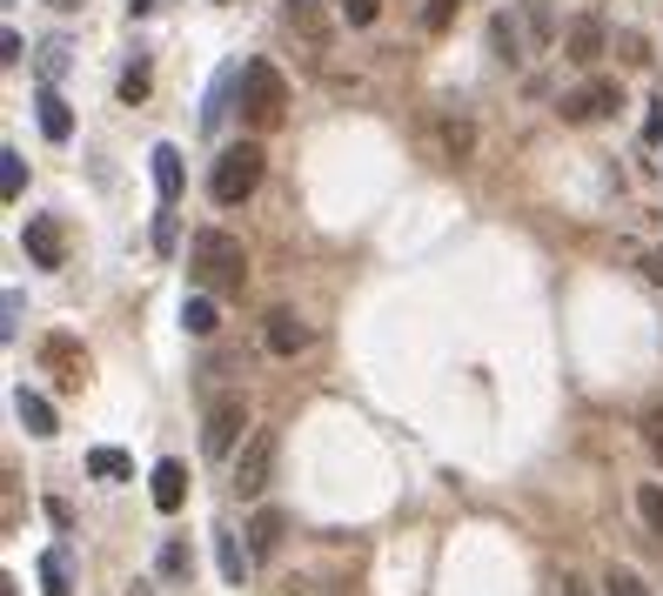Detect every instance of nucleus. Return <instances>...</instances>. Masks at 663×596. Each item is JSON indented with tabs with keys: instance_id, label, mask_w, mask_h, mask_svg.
<instances>
[{
	"instance_id": "58836bf2",
	"label": "nucleus",
	"mask_w": 663,
	"mask_h": 596,
	"mask_svg": "<svg viewBox=\"0 0 663 596\" xmlns=\"http://www.w3.org/2000/svg\"><path fill=\"white\" fill-rule=\"evenodd\" d=\"M0 596H21V583H14V576H0Z\"/></svg>"
},
{
	"instance_id": "b1692460",
	"label": "nucleus",
	"mask_w": 663,
	"mask_h": 596,
	"mask_svg": "<svg viewBox=\"0 0 663 596\" xmlns=\"http://www.w3.org/2000/svg\"><path fill=\"white\" fill-rule=\"evenodd\" d=\"M637 517H643L650 537L663 543V483H643V489H637Z\"/></svg>"
},
{
	"instance_id": "a211bd4d",
	"label": "nucleus",
	"mask_w": 663,
	"mask_h": 596,
	"mask_svg": "<svg viewBox=\"0 0 663 596\" xmlns=\"http://www.w3.org/2000/svg\"><path fill=\"white\" fill-rule=\"evenodd\" d=\"M436 148H443V161H463L476 148V128L469 121H436Z\"/></svg>"
},
{
	"instance_id": "f704fd0d",
	"label": "nucleus",
	"mask_w": 663,
	"mask_h": 596,
	"mask_svg": "<svg viewBox=\"0 0 663 596\" xmlns=\"http://www.w3.org/2000/svg\"><path fill=\"white\" fill-rule=\"evenodd\" d=\"M643 275H650V282L663 289V248H650V254H643Z\"/></svg>"
},
{
	"instance_id": "c756f323",
	"label": "nucleus",
	"mask_w": 663,
	"mask_h": 596,
	"mask_svg": "<svg viewBox=\"0 0 663 596\" xmlns=\"http://www.w3.org/2000/svg\"><path fill=\"white\" fill-rule=\"evenodd\" d=\"M376 14H382V0H343V21L349 28H369Z\"/></svg>"
},
{
	"instance_id": "bb28decb",
	"label": "nucleus",
	"mask_w": 663,
	"mask_h": 596,
	"mask_svg": "<svg viewBox=\"0 0 663 596\" xmlns=\"http://www.w3.org/2000/svg\"><path fill=\"white\" fill-rule=\"evenodd\" d=\"M67 54H74L67 41H47V47H41V80H61V74H67Z\"/></svg>"
},
{
	"instance_id": "2eb2a0df",
	"label": "nucleus",
	"mask_w": 663,
	"mask_h": 596,
	"mask_svg": "<svg viewBox=\"0 0 663 596\" xmlns=\"http://www.w3.org/2000/svg\"><path fill=\"white\" fill-rule=\"evenodd\" d=\"M34 115H41V134H47V141H67V134H74V108L61 101V88H54V80L34 95Z\"/></svg>"
},
{
	"instance_id": "473e14b6",
	"label": "nucleus",
	"mask_w": 663,
	"mask_h": 596,
	"mask_svg": "<svg viewBox=\"0 0 663 596\" xmlns=\"http://www.w3.org/2000/svg\"><path fill=\"white\" fill-rule=\"evenodd\" d=\"M423 21H430V34H443V28L456 21V0H430V14H423Z\"/></svg>"
},
{
	"instance_id": "1a4fd4ad",
	"label": "nucleus",
	"mask_w": 663,
	"mask_h": 596,
	"mask_svg": "<svg viewBox=\"0 0 663 596\" xmlns=\"http://www.w3.org/2000/svg\"><path fill=\"white\" fill-rule=\"evenodd\" d=\"M21 248H28V262H34V269H61V262H67V235H61L54 215H28Z\"/></svg>"
},
{
	"instance_id": "72a5a7b5",
	"label": "nucleus",
	"mask_w": 663,
	"mask_h": 596,
	"mask_svg": "<svg viewBox=\"0 0 663 596\" xmlns=\"http://www.w3.org/2000/svg\"><path fill=\"white\" fill-rule=\"evenodd\" d=\"M21 54H28V47H21V34H14V28H8V34H0V61H8V67H14V61H21Z\"/></svg>"
},
{
	"instance_id": "7ed1b4c3",
	"label": "nucleus",
	"mask_w": 663,
	"mask_h": 596,
	"mask_svg": "<svg viewBox=\"0 0 663 596\" xmlns=\"http://www.w3.org/2000/svg\"><path fill=\"white\" fill-rule=\"evenodd\" d=\"M256 182H262V148H256V141L221 148L215 167H208V195H215V208H241L248 195H256Z\"/></svg>"
},
{
	"instance_id": "f03ea898",
	"label": "nucleus",
	"mask_w": 663,
	"mask_h": 596,
	"mask_svg": "<svg viewBox=\"0 0 663 596\" xmlns=\"http://www.w3.org/2000/svg\"><path fill=\"white\" fill-rule=\"evenodd\" d=\"M188 269H195V282H202L208 295H241V282H248V254H241V241H235L228 228H202V235H195V254H188Z\"/></svg>"
},
{
	"instance_id": "c9c22d12",
	"label": "nucleus",
	"mask_w": 663,
	"mask_h": 596,
	"mask_svg": "<svg viewBox=\"0 0 663 596\" xmlns=\"http://www.w3.org/2000/svg\"><path fill=\"white\" fill-rule=\"evenodd\" d=\"M563 596H597V589H590L584 576H563Z\"/></svg>"
},
{
	"instance_id": "dca6fc26",
	"label": "nucleus",
	"mask_w": 663,
	"mask_h": 596,
	"mask_svg": "<svg viewBox=\"0 0 663 596\" xmlns=\"http://www.w3.org/2000/svg\"><path fill=\"white\" fill-rule=\"evenodd\" d=\"M14 415L28 422V436H41V443H47V436H61L54 402H47V395H34V389H14Z\"/></svg>"
},
{
	"instance_id": "ddd939ff",
	"label": "nucleus",
	"mask_w": 663,
	"mask_h": 596,
	"mask_svg": "<svg viewBox=\"0 0 663 596\" xmlns=\"http://www.w3.org/2000/svg\"><path fill=\"white\" fill-rule=\"evenodd\" d=\"M148 496H154V509H161V517H175V509L188 502V469H182V463H154V476H148Z\"/></svg>"
},
{
	"instance_id": "9b49d317",
	"label": "nucleus",
	"mask_w": 663,
	"mask_h": 596,
	"mask_svg": "<svg viewBox=\"0 0 663 596\" xmlns=\"http://www.w3.org/2000/svg\"><path fill=\"white\" fill-rule=\"evenodd\" d=\"M148 167H154V195H161V208H175V202H182V182H188L182 148H175V141H161V148L148 154Z\"/></svg>"
},
{
	"instance_id": "0eeeda50",
	"label": "nucleus",
	"mask_w": 663,
	"mask_h": 596,
	"mask_svg": "<svg viewBox=\"0 0 663 596\" xmlns=\"http://www.w3.org/2000/svg\"><path fill=\"white\" fill-rule=\"evenodd\" d=\"M610 108H623L617 80H584L576 95H563V121H569V128H590V121H604Z\"/></svg>"
},
{
	"instance_id": "ea45409f",
	"label": "nucleus",
	"mask_w": 663,
	"mask_h": 596,
	"mask_svg": "<svg viewBox=\"0 0 663 596\" xmlns=\"http://www.w3.org/2000/svg\"><path fill=\"white\" fill-rule=\"evenodd\" d=\"M128 596H154V589H148V583H134V589H128Z\"/></svg>"
},
{
	"instance_id": "5701e85b",
	"label": "nucleus",
	"mask_w": 663,
	"mask_h": 596,
	"mask_svg": "<svg viewBox=\"0 0 663 596\" xmlns=\"http://www.w3.org/2000/svg\"><path fill=\"white\" fill-rule=\"evenodd\" d=\"M289 28H302L315 47L328 41V28H322V8H315V0H289Z\"/></svg>"
},
{
	"instance_id": "423d86ee",
	"label": "nucleus",
	"mask_w": 663,
	"mask_h": 596,
	"mask_svg": "<svg viewBox=\"0 0 663 596\" xmlns=\"http://www.w3.org/2000/svg\"><path fill=\"white\" fill-rule=\"evenodd\" d=\"M275 456H282V436L275 430H256L241 449H235V496H248L256 502L269 483H275Z\"/></svg>"
},
{
	"instance_id": "a878e982",
	"label": "nucleus",
	"mask_w": 663,
	"mask_h": 596,
	"mask_svg": "<svg viewBox=\"0 0 663 596\" xmlns=\"http://www.w3.org/2000/svg\"><path fill=\"white\" fill-rule=\"evenodd\" d=\"M121 101H128V108L148 101V61H128V74H121Z\"/></svg>"
},
{
	"instance_id": "cd10ccee",
	"label": "nucleus",
	"mask_w": 663,
	"mask_h": 596,
	"mask_svg": "<svg viewBox=\"0 0 663 596\" xmlns=\"http://www.w3.org/2000/svg\"><path fill=\"white\" fill-rule=\"evenodd\" d=\"M604 589H610V596H650V583H643L637 570H610V576H604Z\"/></svg>"
},
{
	"instance_id": "4468645a",
	"label": "nucleus",
	"mask_w": 663,
	"mask_h": 596,
	"mask_svg": "<svg viewBox=\"0 0 663 596\" xmlns=\"http://www.w3.org/2000/svg\"><path fill=\"white\" fill-rule=\"evenodd\" d=\"M215 537V563H221V583H248V570H256V550H241V537L235 530H208Z\"/></svg>"
},
{
	"instance_id": "4be33fe9",
	"label": "nucleus",
	"mask_w": 663,
	"mask_h": 596,
	"mask_svg": "<svg viewBox=\"0 0 663 596\" xmlns=\"http://www.w3.org/2000/svg\"><path fill=\"white\" fill-rule=\"evenodd\" d=\"M21 188H28V161H21L14 148H0V195L21 202Z\"/></svg>"
},
{
	"instance_id": "39448f33",
	"label": "nucleus",
	"mask_w": 663,
	"mask_h": 596,
	"mask_svg": "<svg viewBox=\"0 0 663 596\" xmlns=\"http://www.w3.org/2000/svg\"><path fill=\"white\" fill-rule=\"evenodd\" d=\"M241 430H248V402H241V389H235V395H215L208 415H202V456H215V463L235 456V449L248 443Z\"/></svg>"
},
{
	"instance_id": "412c9836",
	"label": "nucleus",
	"mask_w": 663,
	"mask_h": 596,
	"mask_svg": "<svg viewBox=\"0 0 663 596\" xmlns=\"http://www.w3.org/2000/svg\"><path fill=\"white\" fill-rule=\"evenodd\" d=\"M41 596H74V583H67V556H61V550L41 556Z\"/></svg>"
},
{
	"instance_id": "2f4dec72",
	"label": "nucleus",
	"mask_w": 663,
	"mask_h": 596,
	"mask_svg": "<svg viewBox=\"0 0 663 596\" xmlns=\"http://www.w3.org/2000/svg\"><path fill=\"white\" fill-rule=\"evenodd\" d=\"M643 141H650V148L663 141V95H650V115H643Z\"/></svg>"
},
{
	"instance_id": "20e7f679",
	"label": "nucleus",
	"mask_w": 663,
	"mask_h": 596,
	"mask_svg": "<svg viewBox=\"0 0 663 596\" xmlns=\"http://www.w3.org/2000/svg\"><path fill=\"white\" fill-rule=\"evenodd\" d=\"M241 115H248V128H282V115H289V80L275 74V61H248L241 67Z\"/></svg>"
},
{
	"instance_id": "6e6552de",
	"label": "nucleus",
	"mask_w": 663,
	"mask_h": 596,
	"mask_svg": "<svg viewBox=\"0 0 663 596\" xmlns=\"http://www.w3.org/2000/svg\"><path fill=\"white\" fill-rule=\"evenodd\" d=\"M41 369L61 389H80V382H88V349H80L74 335H47V343H41Z\"/></svg>"
},
{
	"instance_id": "7c9ffc66",
	"label": "nucleus",
	"mask_w": 663,
	"mask_h": 596,
	"mask_svg": "<svg viewBox=\"0 0 663 596\" xmlns=\"http://www.w3.org/2000/svg\"><path fill=\"white\" fill-rule=\"evenodd\" d=\"M154 248H161V254H175V208H161V215H154Z\"/></svg>"
},
{
	"instance_id": "9d476101",
	"label": "nucleus",
	"mask_w": 663,
	"mask_h": 596,
	"mask_svg": "<svg viewBox=\"0 0 663 596\" xmlns=\"http://www.w3.org/2000/svg\"><path fill=\"white\" fill-rule=\"evenodd\" d=\"M262 343H269V356H302L308 349V322L295 308H269L262 315Z\"/></svg>"
},
{
	"instance_id": "e433bc0d",
	"label": "nucleus",
	"mask_w": 663,
	"mask_h": 596,
	"mask_svg": "<svg viewBox=\"0 0 663 596\" xmlns=\"http://www.w3.org/2000/svg\"><path fill=\"white\" fill-rule=\"evenodd\" d=\"M169 0H128V14H161Z\"/></svg>"
},
{
	"instance_id": "f8f14e48",
	"label": "nucleus",
	"mask_w": 663,
	"mask_h": 596,
	"mask_svg": "<svg viewBox=\"0 0 663 596\" xmlns=\"http://www.w3.org/2000/svg\"><path fill=\"white\" fill-rule=\"evenodd\" d=\"M604 47H610V28H604L597 14H584V21H569V28H563V54H569V61H584V67H590Z\"/></svg>"
},
{
	"instance_id": "4c0bfd02",
	"label": "nucleus",
	"mask_w": 663,
	"mask_h": 596,
	"mask_svg": "<svg viewBox=\"0 0 663 596\" xmlns=\"http://www.w3.org/2000/svg\"><path fill=\"white\" fill-rule=\"evenodd\" d=\"M47 8H61V14H80V8H88V0H47Z\"/></svg>"
},
{
	"instance_id": "f3484780",
	"label": "nucleus",
	"mask_w": 663,
	"mask_h": 596,
	"mask_svg": "<svg viewBox=\"0 0 663 596\" xmlns=\"http://www.w3.org/2000/svg\"><path fill=\"white\" fill-rule=\"evenodd\" d=\"M182 328H188V335H215V328H221V315H215V295H208V289L182 302Z\"/></svg>"
},
{
	"instance_id": "393cba45",
	"label": "nucleus",
	"mask_w": 663,
	"mask_h": 596,
	"mask_svg": "<svg viewBox=\"0 0 663 596\" xmlns=\"http://www.w3.org/2000/svg\"><path fill=\"white\" fill-rule=\"evenodd\" d=\"M154 570L169 576V583H182L188 570H195V556H188V543H161V556H154Z\"/></svg>"
},
{
	"instance_id": "f257e3e1",
	"label": "nucleus",
	"mask_w": 663,
	"mask_h": 596,
	"mask_svg": "<svg viewBox=\"0 0 663 596\" xmlns=\"http://www.w3.org/2000/svg\"><path fill=\"white\" fill-rule=\"evenodd\" d=\"M556 34H563V21H556L550 0H517V8L489 14V47L503 61H536V54H550Z\"/></svg>"
},
{
	"instance_id": "c85d7f7f",
	"label": "nucleus",
	"mask_w": 663,
	"mask_h": 596,
	"mask_svg": "<svg viewBox=\"0 0 663 596\" xmlns=\"http://www.w3.org/2000/svg\"><path fill=\"white\" fill-rule=\"evenodd\" d=\"M643 443H650V456L663 463V402H650V409H643Z\"/></svg>"
},
{
	"instance_id": "aec40b11",
	"label": "nucleus",
	"mask_w": 663,
	"mask_h": 596,
	"mask_svg": "<svg viewBox=\"0 0 663 596\" xmlns=\"http://www.w3.org/2000/svg\"><path fill=\"white\" fill-rule=\"evenodd\" d=\"M88 476H101V483H128L134 463H128L121 449H95V456H88Z\"/></svg>"
},
{
	"instance_id": "6ab92c4d",
	"label": "nucleus",
	"mask_w": 663,
	"mask_h": 596,
	"mask_svg": "<svg viewBox=\"0 0 663 596\" xmlns=\"http://www.w3.org/2000/svg\"><path fill=\"white\" fill-rule=\"evenodd\" d=\"M275 543H282V517H275V509H262V517L248 523V550H256V556H269Z\"/></svg>"
}]
</instances>
